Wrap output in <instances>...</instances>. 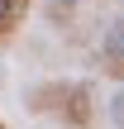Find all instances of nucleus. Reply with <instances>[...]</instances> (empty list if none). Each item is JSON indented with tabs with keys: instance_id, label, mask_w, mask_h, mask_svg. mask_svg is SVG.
<instances>
[{
	"instance_id": "nucleus-2",
	"label": "nucleus",
	"mask_w": 124,
	"mask_h": 129,
	"mask_svg": "<svg viewBox=\"0 0 124 129\" xmlns=\"http://www.w3.org/2000/svg\"><path fill=\"white\" fill-rule=\"evenodd\" d=\"M29 5H33V0H0V43H10V38L24 29Z\"/></svg>"
},
{
	"instance_id": "nucleus-4",
	"label": "nucleus",
	"mask_w": 124,
	"mask_h": 129,
	"mask_svg": "<svg viewBox=\"0 0 124 129\" xmlns=\"http://www.w3.org/2000/svg\"><path fill=\"white\" fill-rule=\"evenodd\" d=\"M105 62H110V72L124 77V19H115L110 34H105Z\"/></svg>"
},
{
	"instance_id": "nucleus-3",
	"label": "nucleus",
	"mask_w": 124,
	"mask_h": 129,
	"mask_svg": "<svg viewBox=\"0 0 124 129\" xmlns=\"http://www.w3.org/2000/svg\"><path fill=\"white\" fill-rule=\"evenodd\" d=\"M67 81H53V86H38V91H29V110H62V101H67Z\"/></svg>"
},
{
	"instance_id": "nucleus-6",
	"label": "nucleus",
	"mask_w": 124,
	"mask_h": 129,
	"mask_svg": "<svg viewBox=\"0 0 124 129\" xmlns=\"http://www.w3.org/2000/svg\"><path fill=\"white\" fill-rule=\"evenodd\" d=\"M0 129H5V120H0Z\"/></svg>"
},
{
	"instance_id": "nucleus-5",
	"label": "nucleus",
	"mask_w": 124,
	"mask_h": 129,
	"mask_svg": "<svg viewBox=\"0 0 124 129\" xmlns=\"http://www.w3.org/2000/svg\"><path fill=\"white\" fill-rule=\"evenodd\" d=\"M110 120L124 129V91H115V101H110Z\"/></svg>"
},
{
	"instance_id": "nucleus-1",
	"label": "nucleus",
	"mask_w": 124,
	"mask_h": 129,
	"mask_svg": "<svg viewBox=\"0 0 124 129\" xmlns=\"http://www.w3.org/2000/svg\"><path fill=\"white\" fill-rule=\"evenodd\" d=\"M62 120L67 129H91V86H72L67 91V101H62Z\"/></svg>"
}]
</instances>
